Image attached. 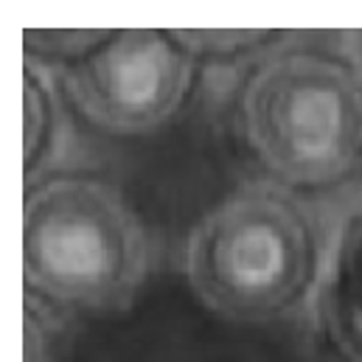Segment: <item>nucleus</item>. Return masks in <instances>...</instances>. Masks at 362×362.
I'll use <instances>...</instances> for the list:
<instances>
[{
    "instance_id": "8",
    "label": "nucleus",
    "mask_w": 362,
    "mask_h": 362,
    "mask_svg": "<svg viewBox=\"0 0 362 362\" xmlns=\"http://www.w3.org/2000/svg\"><path fill=\"white\" fill-rule=\"evenodd\" d=\"M182 40L194 48V54H236L247 48H259L267 40H278L270 31H228V28H208V31H180Z\"/></svg>"
},
{
    "instance_id": "7",
    "label": "nucleus",
    "mask_w": 362,
    "mask_h": 362,
    "mask_svg": "<svg viewBox=\"0 0 362 362\" xmlns=\"http://www.w3.org/2000/svg\"><path fill=\"white\" fill-rule=\"evenodd\" d=\"M104 34L107 31L101 28H25L23 42H25V51L37 57H51L71 65L74 59L88 54Z\"/></svg>"
},
{
    "instance_id": "3",
    "label": "nucleus",
    "mask_w": 362,
    "mask_h": 362,
    "mask_svg": "<svg viewBox=\"0 0 362 362\" xmlns=\"http://www.w3.org/2000/svg\"><path fill=\"white\" fill-rule=\"evenodd\" d=\"M185 281L214 315L267 323L306 292L315 233L300 205L275 188H242L194 225L185 242Z\"/></svg>"
},
{
    "instance_id": "2",
    "label": "nucleus",
    "mask_w": 362,
    "mask_h": 362,
    "mask_svg": "<svg viewBox=\"0 0 362 362\" xmlns=\"http://www.w3.org/2000/svg\"><path fill=\"white\" fill-rule=\"evenodd\" d=\"M239 121L275 180L332 188L362 166L360 68L320 48H278L247 76Z\"/></svg>"
},
{
    "instance_id": "5",
    "label": "nucleus",
    "mask_w": 362,
    "mask_h": 362,
    "mask_svg": "<svg viewBox=\"0 0 362 362\" xmlns=\"http://www.w3.org/2000/svg\"><path fill=\"white\" fill-rule=\"evenodd\" d=\"M317 315L343 362H362V199L334 233L320 272Z\"/></svg>"
},
{
    "instance_id": "6",
    "label": "nucleus",
    "mask_w": 362,
    "mask_h": 362,
    "mask_svg": "<svg viewBox=\"0 0 362 362\" xmlns=\"http://www.w3.org/2000/svg\"><path fill=\"white\" fill-rule=\"evenodd\" d=\"M23 110H25V175H34L54 138V98L42 76L28 65L23 71Z\"/></svg>"
},
{
    "instance_id": "4",
    "label": "nucleus",
    "mask_w": 362,
    "mask_h": 362,
    "mask_svg": "<svg viewBox=\"0 0 362 362\" xmlns=\"http://www.w3.org/2000/svg\"><path fill=\"white\" fill-rule=\"evenodd\" d=\"M194 48L180 31L118 28L65 65L74 107L112 135H146L182 107L194 79Z\"/></svg>"
},
{
    "instance_id": "9",
    "label": "nucleus",
    "mask_w": 362,
    "mask_h": 362,
    "mask_svg": "<svg viewBox=\"0 0 362 362\" xmlns=\"http://www.w3.org/2000/svg\"><path fill=\"white\" fill-rule=\"evenodd\" d=\"M25 362H51V334L45 332L34 300L25 306Z\"/></svg>"
},
{
    "instance_id": "1",
    "label": "nucleus",
    "mask_w": 362,
    "mask_h": 362,
    "mask_svg": "<svg viewBox=\"0 0 362 362\" xmlns=\"http://www.w3.org/2000/svg\"><path fill=\"white\" fill-rule=\"evenodd\" d=\"M23 272L34 300L124 309L146 281L149 233L115 185L93 175H51L25 194Z\"/></svg>"
}]
</instances>
